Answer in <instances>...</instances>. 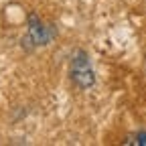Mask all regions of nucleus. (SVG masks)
Returning <instances> with one entry per match:
<instances>
[{
    "label": "nucleus",
    "instance_id": "nucleus-1",
    "mask_svg": "<svg viewBox=\"0 0 146 146\" xmlns=\"http://www.w3.org/2000/svg\"><path fill=\"white\" fill-rule=\"evenodd\" d=\"M71 79L81 89H89L96 83V73L91 69V63L83 51H77L71 59Z\"/></svg>",
    "mask_w": 146,
    "mask_h": 146
},
{
    "label": "nucleus",
    "instance_id": "nucleus-2",
    "mask_svg": "<svg viewBox=\"0 0 146 146\" xmlns=\"http://www.w3.org/2000/svg\"><path fill=\"white\" fill-rule=\"evenodd\" d=\"M27 39H29L33 45H47V43L51 41V31H49V27H45L36 14H31V16H29V35H27Z\"/></svg>",
    "mask_w": 146,
    "mask_h": 146
},
{
    "label": "nucleus",
    "instance_id": "nucleus-3",
    "mask_svg": "<svg viewBox=\"0 0 146 146\" xmlns=\"http://www.w3.org/2000/svg\"><path fill=\"white\" fill-rule=\"evenodd\" d=\"M132 144H146V132H140V134H136L132 140H130Z\"/></svg>",
    "mask_w": 146,
    "mask_h": 146
}]
</instances>
